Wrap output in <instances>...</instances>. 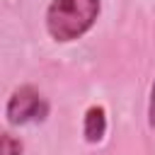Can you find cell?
Returning a JSON list of instances; mask_svg holds the SVG:
<instances>
[{"label": "cell", "instance_id": "3", "mask_svg": "<svg viewBox=\"0 0 155 155\" xmlns=\"http://www.w3.org/2000/svg\"><path fill=\"white\" fill-rule=\"evenodd\" d=\"M107 126H109V121H107V109H104L102 104L87 107V111H85V116H82V138H85V143H90V145L102 143L104 136H107Z\"/></svg>", "mask_w": 155, "mask_h": 155}, {"label": "cell", "instance_id": "2", "mask_svg": "<svg viewBox=\"0 0 155 155\" xmlns=\"http://www.w3.org/2000/svg\"><path fill=\"white\" fill-rule=\"evenodd\" d=\"M48 102L34 85H19L12 90L5 104V119L10 126L19 128L27 124H41L48 116Z\"/></svg>", "mask_w": 155, "mask_h": 155}, {"label": "cell", "instance_id": "4", "mask_svg": "<svg viewBox=\"0 0 155 155\" xmlns=\"http://www.w3.org/2000/svg\"><path fill=\"white\" fill-rule=\"evenodd\" d=\"M22 153H24L22 140L15 133L0 128V155H22Z\"/></svg>", "mask_w": 155, "mask_h": 155}, {"label": "cell", "instance_id": "1", "mask_svg": "<svg viewBox=\"0 0 155 155\" xmlns=\"http://www.w3.org/2000/svg\"><path fill=\"white\" fill-rule=\"evenodd\" d=\"M102 0H51L46 7V31L56 44L82 39L99 19Z\"/></svg>", "mask_w": 155, "mask_h": 155}, {"label": "cell", "instance_id": "5", "mask_svg": "<svg viewBox=\"0 0 155 155\" xmlns=\"http://www.w3.org/2000/svg\"><path fill=\"white\" fill-rule=\"evenodd\" d=\"M148 126L155 131V78L150 82V94H148Z\"/></svg>", "mask_w": 155, "mask_h": 155}]
</instances>
